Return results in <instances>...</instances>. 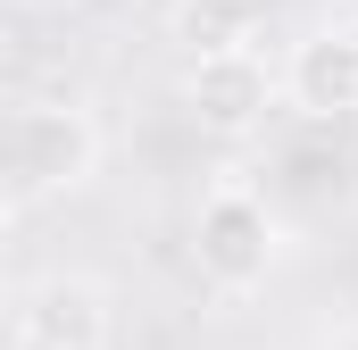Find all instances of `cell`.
Returning a JSON list of instances; mask_svg holds the SVG:
<instances>
[{
  "label": "cell",
  "mask_w": 358,
  "mask_h": 350,
  "mask_svg": "<svg viewBox=\"0 0 358 350\" xmlns=\"http://www.w3.org/2000/svg\"><path fill=\"white\" fill-rule=\"evenodd\" d=\"M0 175L25 192H76L100 175V125L84 108H59V100H25L0 117Z\"/></svg>",
  "instance_id": "obj_1"
},
{
  "label": "cell",
  "mask_w": 358,
  "mask_h": 350,
  "mask_svg": "<svg viewBox=\"0 0 358 350\" xmlns=\"http://www.w3.org/2000/svg\"><path fill=\"white\" fill-rule=\"evenodd\" d=\"M192 259H200V275H208L217 292L250 300L275 275V259H283V225H275V209L250 183H217V192L200 200V217H192Z\"/></svg>",
  "instance_id": "obj_2"
},
{
  "label": "cell",
  "mask_w": 358,
  "mask_h": 350,
  "mask_svg": "<svg viewBox=\"0 0 358 350\" xmlns=\"http://www.w3.org/2000/svg\"><path fill=\"white\" fill-rule=\"evenodd\" d=\"M117 342V292L100 275H42L8 300V350H108Z\"/></svg>",
  "instance_id": "obj_3"
},
{
  "label": "cell",
  "mask_w": 358,
  "mask_h": 350,
  "mask_svg": "<svg viewBox=\"0 0 358 350\" xmlns=\"http://www.w3.org/2000/svg\"><path fill=\"white\" fill-rule=\"evenodd\" d=\"M275 84H283V100H292L300 117H317V125L358 117V25H317V34H300V42L283 50Z\"/></svg>",
  "instance_id": "obj_4"
},
{
  "label": "cell",
  "mask_w": 358,
  "mask_h": 350,
  "mask_svg": "<svg viewBox=\"0 0 358 350\" xmlns=\"http://www.w3.org/2000/svg\"><path fill=\"white\" fill-rule=\"evenodd\" d=\"M183 100H192V117L208 134H259L267 108L283 100V84H275V67L259 50H225V59H192L183 67Z\"/></svg>",
  "instance_id": "obj_5"
},
{
  "label": "cell",
  "mask_w": 358,
  "mask_h": 350,
  "mask_svg": "<svg viewBox=\"0 0 358 350\" xmlns=\"http://www.w3.org/2000/svg\"><path fill=\"white\" fill-rule=\"evenodd\" d=\"M176 42L192 59L259 50V0H176Z\"/></svg>",
  "instance_id": "obj_6"
},
{
  "label": "cell",
  "mask_w": 358,
  "mask_h": 350,
  "mask_svg": "<svg viewBox=\"0 0 358 350\" xmlns=\"http://www.w3.org/2000/svg\"><path fill=\"white\" fill-rule=\"evenodd\" d=\"M8 225H17V183L0 175V242H8Z\"/></svg>",
  "instance_id": "obj_7"
},
{
  "label": "cell",
  "mask_w": 358,
  "mask_h": 350,
  "mask_svg": "<svg viewBox=\"0 0 358 350\" xmlns=\"http://www.w3.org/2000/svg\"><path fill=\"white\" fill-rule=\"evenodd\" d=\"M8 300H17V292H8V275H0V309H8Z\"/></svg>",
  "instance_id": "obj_8"
}]
</instances>
